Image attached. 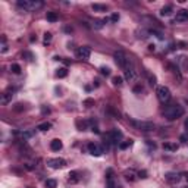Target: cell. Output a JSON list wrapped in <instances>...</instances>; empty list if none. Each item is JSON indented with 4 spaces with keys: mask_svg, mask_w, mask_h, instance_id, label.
Returning <instances> with one entry per match:
<instances>
[{
    "mask_svg": "<svg viewBox=\"0 0 188 188\" xmlns=\"http://www.w3.org/2000/svg\"><path fill=\"white\" fill-rule=\"evenodd\" d=\"M164 179H166L169 184H176L181 179V175L176 173V172H168V173H164Z\"/></svg>",
    "mask_w": 188,
    "mask_h": 188,
    "instance_id": "11",
    "label": "cell"
},
{
    "mask_svg": "<svg viewBox=\"0 0 188 188\" xmlns=\"http://www.w3.org/2000/svg\"><path fill=\"white\" fill-rule=\"evenodd\" d=\"M184 115V107L179 106V104H169L164 107L163 110V116L169 121H173V119H178Z\"/></svg>",
    "mask_w": 188,
    "mask_h": 188,
    "instance_id": "1",
    "label": "cell"
},
{
    "mask_svg": "<svg viewBox=\"0 0 188 188\" xmlns=\"http://www.w3.org/2000/svg\"><path fill=\"white\" fill-rule=\"evenodd\" d=\"M46 18H47V21H50V22H56L57 21V15L55 12H47Z\"/></svg>",
    "mask_w": 188,
    "mask_h": 188,
    "instance_id": "26",
    "label": "cell"
},
{
    "mask_svg": "<svg viewBox=\"0 0 188 188\" xmlns=\"http://www.w3.org/2000/svg\"><path fill=\"white\" fill-rule=\"evenodd\" d=\"M156 94H157V99L162 102V103H168L172 97V94H171V90L168 87H164V85H160L157 87L156 90Z\"/></svg>",
    "mask_w": 188,
    "mask_h": 188,
    "instance_id": "4",
    "label": "cell"
},
{
    "mask_svg": "<svg viewBox=\"0 0 188 188\" xmlns=\"http://www.w3.org/2000/svg\"><path fill=\"white\" fill-rule=\"evenodd\" d=\"M90 56H91V49H90L88 46L78 47V50H77V57H78V59L87 60V59H90Z\"/></svg>",
    "mask_w": 188,
    "mask_h": 188,
    "instance_id": "8",
    "label": "cell"
},
{
    "mask_svg": "<svg viewBox=\"0 0 188 188\" xmlns=\"http://www.w3.org/2000/svg\"><path fill=\"white\" fill-rule=\"evenodd\" d=\"M184 125H185V129L188 131V118H187V119H185V124H184Z\"/></svg>",
    "mask_w": 188,
    "mask_h": 188,
    "instance_id": "38",
    "label": "cell"
},
{
    "mask_svg": "<svg viewBox=\"0 0 188 188\" xmlns=\"http://www.w3.org/2000/svg\"><path fill=\"white\" fill-rule=\"evenodd\" d=\"M110 19H112L113 22H116V21H119V15H118V13H113V15L110 16Z\"/></svg>",
    "mask_w": 188,
    "mask_h": 188,
    "instance_id": "36",
    "label": "cell"
},
{
    "mask_svg": "<svg viewBox=\"0 0 188 188\" xmlns=\"http://www.w3.org/2000/svg\"><path fill=\"white\" fill-rule=\"evenodd\" d=\"M134 78H135V70H134L132 68H131V69H126V70H125V79H126V81H132Z\"/></svg>",
    "mask_w": 188,
    "mask_h": 188,
    "instance_id": "20",
    "label": "cell"
},
{
    "mask_svg": "<svg viewBox=\"0 0 188 188\" xmlns=\"http://www.w3.org/2000/svg\"><path fill=\"white\" fill-rule=\"evenodd\" d=\"M112 82H113V85H116V87H121V85L124 84V78H122V77H113Z\"/></svg>",
    "mask_w": 188,
    "mask_h": 188,
    "instance_id": "25",
    "label": "cell"
},
{
    "mask_svg": "<svg viewBox=\"0 0 188 188\" xmlns=\"http://www.w3.org/2000/svg\"><path fill=\"white\" fill-rule=\"evenodd\" d=\"M113 57H115V62L118 63V66H121L122 69H131L129 68V65H131V62H129V59L122 53V52H116L115 55H113Z\"/></svg>",
    "mask_w": 188,
    "mask_h": 188,
    "instance_id": "5",
    "label": "cell"
},
{
    "mask_svg": "<svg viewBox=\"0 0 188 188\" xmlns=\"http://www.w3.org/2000/svg\"><path fill=\"white\" fill-rule=\"evenodd\" d=\"M66 75H68V69H66V68L57 69V72H56V77H57V78H65Z\"/></svg>",
    "mask_w": 188,
    "mask_h": 188,
    "instance_id": "24",
    "label": "cell"
},
{
    "mask_svg": "<svg viewBox=\"0 0 188 188\" xmlns=\"http://www.w3.org/2000/svg\"><path fill=\"white\" fill-rule=\"evenodd\" d=\"M91 8H93L94 12H106V10H107V6H106V5H99V3H93Z\"/></svg>",
    "mask_w": 188,
    "mask_h": 188,
    "instance_id": "18",
    "label": "cell"
},
{
    "mask_svg": "<svg viewBox=\"0 0 188 188\" xmlns=\"http://www.w3.org/2000/svg\"><path fill=\"white\" fill-rule=\"evenodd\" d=\"M50 40H52V34L50 32H46L44 34V43H49Z\"/></svg>",
    "mask_w": 188,
    "mask_h": 188,
    "instance_id": "32",
    "label": "cell"
},
{
    "mask_svg": "<svg viewBox=\"0 0 188 188\" xmlns=\"http://www.w3.org/2000/svg\"><path fill=\"white\" fill-rule=\"evenodd\" d=\"M188 21V10L185 9H181L176 12V16H175V22H185Z\"/></svg>",
    "mask_w": 188,
    "mask_h": 188,
    "instance_id": "12",
    "label": "cell"
},
{
    "mask_svg": "<svg viewBox=\"0 0 188 188\" xmlns=\"http://www.w3.org/2000/svg\"><path fill=\"white\" fill-rule=\"evenodd\" d=\"M182 68L188 72V57H182Z\"/></svg>",
    "mask_w": 188,
    "mask_h": 188,
    "instance_id": "30",
    "label": "cell"
},
{
    "mask_svg": "<svg viewBox=\"0 0 188 188\" xmlns=\"http://www.w3.org/2000/svg\"><path fill=\"white\" fill-rule=\"evenodd\" d=\"M106 187L107 188H116V181H115L112 169H107V172H106Z\"/></svg>",
    "mask_w": 188,
    "mask_h": 188,
    "instance_id": "10",
    "label": "cell"
},
{
    "mask_svg": "<svg viewBox=\"0 0 188 188\" xmlns=\"http://www.w3.org/2000/svg\"><path fill=\"white\" fill-rule=\"evenodd\" d=\"M91 104H94V100H91V99H88V100L84 102V106H85V107H91Z\"/></svg>",
    "mask_w": 188,
    "mask_h": 188,
    "instance_id": "33",
    "label": "cell"
},
{
    "mask_svg": "<svg viewBox=\"0 0 188 188\" xmlns=\"http://www.w3.org/2000/svg\"><path fill=\"white\" fill-rule=\"evenodd\" d=\"M181 141H184V143H185V141L188 140V134H184V135H181V138H179Z\"/></svg>",
    "mask_w": 188,
    "mask_h": 188,
    "instance_id": "37",
    "label": "cell"
},
{
    "mask_svg": "<svg viewBox=\"0 0 188 188\" xmlns=\"http://www.w3.org/2000/svg\"><path fill=\"white\" fill-rule=\"evenodd\" d=\"M57 187V182L55 179H47L46 181V188H56Z\"/></svg>",
    "mask_w": 188,
    "mask_h": 188,
    "instance_id": "28",
    "label": "cell"
},
{
    "mask_svg": "<svg viewBox=\"0 0 188 188\" xmlns=\"http://www.w3.org/2000/svg\"><path fill=\"white\" fill-rule=\"evenodd\" d=\"M62 147H63L62 141L57 140V138H55V140L52 141V143H50V149H52L53 151H59V150H62Z\"/></svg>",
    "mask_w": 188,
    "mask_h": 188,
    "instance_id": "14",
    "label": "cell"
},
{
    "mask_svg": "<svg viewBox=\"0 0 188 188\" xmlns=\"http://www.w3.org/2000/svg\"><path fill=\"white\" fill-rule=\"evenodd\" d=\"M16 5L27 12H34L43 8V2H40V0H18Z\"/></svg>",
    "mask_w": 188,
    "mask_h": 188,
    "instance_id": "2",
    "label": "cell"
},
{
    "mask_svg": "<svg viewBox=\"0 0 188 188\" xmlns=\"http://www.w3.org/2000/svg\"><path fill=\"white\" fill-rule=\"evenodd\" d=\"M124 176H125V179L126 181H135L137 179V172L135 171H132V169H126L125 172H124Z\"/></svg>",
    "mask_w": 188,
    "mask_h": 188,
    "instance_id": "13",
    "label": "cell"
},
{
    "mask_svg": "<svg viewBox=\"0 0 188 188\" xmlns=\"http://www.w3.org/2000/svg\"><path fill=\"white\" fill-rule=\"evenodd\" d=\"M50 128H52V124H50V122H43V124H40V125L37 126V129H38V131H41V132L49 131Z\"/></svg>",
    "mask_w": 188,
    "mask_h": 188,
    "instance_id": "21",
    "label": "cell"
},
{
    "mask_svg": "<svg viewBox=\"0 0 188 188\" xmlns=\"http://www.w3.org/2000/svg\"><path fill=\"white\" fill-rule=\"evenodd\" d=\"M129 122L132 126H135L138 131H143V132H151L156 128L153 122H146V121H129Z\"/></svg>",
    "mask_w": 188,
    "mask_h": 188,
    "instance_id": "3",
    "label": "cell"
},
{
    "mask_svg": "<svg viewBox=\"0 0 188 188\" xmlns=\"http://www.w3.org/2000/svg\"><path fill=\"white\" fill-rule=\"evenodd\" d=\"M47 166L52 169H62L66 166V160L62 157H56V159H49L47 160Z\"/></svg>",
    "mask_w": 188,
    "mask_h": 188,
    "instance_id": "7",
    "label": "cell"
},
{
    "mask_svg": "<svg viewBox=\"0 0 188 188\" xmlns=\"http://www.w3.org/2000/svg\"><path fill=\"white\" fill-rule=\"evenodd\" d=\"M88 151H90L91 156H96V157H99V156H102V154L104 153L103 149H102L99 144H94V143H90V144H88Z\"/></svg>",
    "mask_w": 188,
    "mask_h": 188,
    "instance_id": "9",
    "label": "cell"
},
{
    "mask_svg": "<svg viewBox=\"0 0 188 188\" xmlns=\"http://www.w3.org/2000/svg\"><path fill=\"white\" fill-rule=\"evenodd\" d=\"M104 24H106V22H104V19H96V21L93 22V27L96 28V30H100V28H103Z\"/></svg>",
    "mask_w": 188,
    "mask_h": 188,
    "instance_id": "23",
    "label": "cell"
},
{
    "mask_svg": "<svg viewBox=\"0 0 188 188\" xmlns=\"http://www.w3.org/2000/svg\"><path fill=\"white\" fill-rule=\"evenodd\" d=\"M163 149L169 150V151H176L178 150V144H175V143H163Z\"/></svg>",
    "mask_w": 188,
    "mask_h": 188,
    "instance_id": "19",
    "label": "cell"
},
{
    "mask_svg": "<svg viewBox=\"0 0 188 188\" xmlns=\"http://www.w3.org/2000/svg\"><path fill=\"white\" fill-rule=\"evenodd\" d=\"M172 12H173V8H172L171 5H168V6L162 8V10H160V16H169Z\"/></svg>",
    "mask_w": 188,
    "mask_h": 188,
    "instance_id": "17",
    "label": "cell"
},
{
    "mask_svg": "<svg viewBox=\"0 0 188 188\" xmlns=\"http://www.w3.org/2000/svg\"><path fill=\"white\" fill-rule=\"evenodd\" d=\"M100 70H102V74H103V75H106V77H107V75H110V69H109V68H104V66H103Z\"/></svg>",
    "mask_w": 188,
    "mask_h": 188,
    "instance_id": "31",
    "label": "cell"
},
{
    "mask_svg": "<svg viewBox=\"0 0 188 188\" xmlns=\"http://www.w3.org/2000/svg\"><path fill=\"white\" fill-rule=\"evenodd\" d=\"M138 176H140V178H147V172H146V171H140V172H138Z\"/></svg>",
    "mask_w": 188,
    "mask_h": 188,
    "instance_id": "35",
    "label": "cell"
},
{
    "mask_svg": "<svg viewBox=\"0 0 188 188\" xmlns=\"http://www.w3.org/2000/svg\"><path fill=\"white\" fill-rule=\"evenodd\" d=\"M10 70H12V72H13V74H16V75H19L22 69H21V66H19L18 63H13V65L10 66Z\"/></svg>",
    "mask_w": 188,
    "mask_h": 188,
    "instance_id": "27",
    "label": "cell"
},
{
    "mask_svg": "<svg viewBox=\"0 0 188 188\" xmlns=\"http://www.w3.org/2000/svg\"><path fill=\"white\" fill-rule=\"evenodd\" d=\"M132 143H134L132 140H128V141H121V143L118 144V146H119V149H121V150H125V149L131 147V146H132Z\"/></svg>",
    "mask_w": 188,
    "mask_h": 188,
    "instance_id": "22",
    "label": "cell"
},
{
    "mask_svg": "<svg viewBox=\"0 0 188 188\" xmlns=\"http://www.w3.org/2000/svg\"><path fill=\"white\" fill-rule=\"evenodd\" d=\"M122 132L119 129H112L109 134H107V143L109 144H119L121 143V140H122Z\"/></svg>",
    "mask_w": 188,
    "mask_h": 188,
    "instance_id": "6",
    "label": "cell"
},
{
    "mask_svg": "<svg viewBox=\"0 0 188 188\" xmlns=\"http://www.w3.org/2000/svg\"><path fill=\"white\" fill-rule=\"evenodd\" d=\"M147 77H149V81H150V84H151V85H156V78H154V77H151L150 74H147Z\"/></svg>",
    "mask_w": 188,
    "mask_h": 188,
    "instance_id": "34",
    "label": "cell"
},
{
    "mask_svg": "<svg viewBox=\"0 0 188 188\" xmlns=\"http://www.w3.org/2000/svg\"><path fill=\"white\" fill-rule=\"evenodd\" d=\"M68 176H69V178H68V182H69V184H77V182L79 181V176H78L77 172H69Z\"/></svg>",
    "mask_w": 188,
    "mask_h": 188,
    "instance_id": "16",
    "label": "cell"
},
{
    "mask_svg": "<svg viewBox=\"0 0 188 188\" xmlns=\"http://www.w3.org/2000/svg\"><path fill=\"white\" fill-rule=\"evenodd\" d=\"M12 96H13L12 93H3L2 97H0V103H2V104H8L12 100Z\"/></svg>",
    "mask_w": 188,
    "mask_h": 188,
    "instance_id": "15",
    "label": "cell"
},
{
    "mask_svg": "<svg viewBox=\"0 0 188 188\" xmlns=\"http://www.w3.org/2000/svg\"><path fill=\"white\" fill-rule=\"evenodd\" d=\"M6 52H8V44H6L5 37H2V53H6Z\"/></svg>",
    "mask_w": 188,
    "mask_h": 188,
    "instance_id": "29",
    "label": "cell"
}]
</instances>
